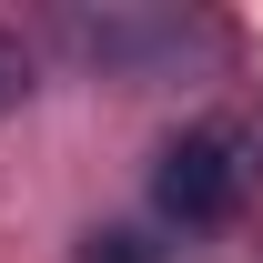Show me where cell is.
I'll use <instances>...</instances> for the list:
<instances>
[{
  "mask_svg": "<svg viewBox=\"0 0 263 263\" xmlns=\"http://www.w3.org/2000/svg\"><path fill=\"white\" fill-rule=\"evenodd\" d=\"M243 193H253V162H243V142H233L223 122H202V132H172L162 142V162H152V202H162L172 223H233L243 213Z\"/></svg>",
  "mask_w": 263,
  "mask_h": 263,
  "instance_id": "1",
  "label": "cell"
},
{
  "mask_svg": "<svg viewBox=\"0 0 263 263\" xmlns=\"http://www.w3.org/2000/svg\"><path fill=\"white\" fill-rule=\"evenodd\" d=\"M61 31H71V51L101 61V71H152L162 51H182V21H152V10H71Z\"/></svg>",
  "mask_w": 263,
  "mask_h": 263,
  "instance_id": "2",
  "label": "cell"
},
{
  "mask_svg": "<svg viewBox=\"0 0 263 263\" xmlns=\"http://www.w3.org/2000/svg\"><path fill=\"white\" fill-rule=\"evenodd\" d=\"M81 263H172V253L132 223H101V233H81Z\"/></svg>",
  "mask_w": 263,
  "mask_h": 263,
  "instance_id": "3",
  "label": "cell"
},
{
  "mask_svg": "<svg viewBox=\"0 0 263 263\" xmlns=\"http://www.w3.org/2000/svg\"><path fill=\"white\" fill-rule=\"evenodd\" d=\"M31 101V51H21V31H0V111H21Z\"/></svg>",
  "mask_w": 263,
  "mask_h": 263,
  "instance_id": "4",
  "label": "cell"
}]
</instances>
